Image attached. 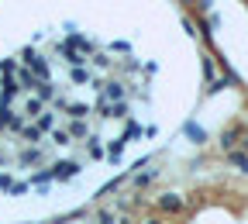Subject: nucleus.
Masks as SVG:
<instances>
[{
	"instance_id": "1",
	"label": "nucleus",
	"mask_w": 248,
	"mask_h": 224,
	"mask_svg": "<svg viewBox=\"0 0 248 224\" xmlns=\"http://www.w3.org/2000/svg\"><path fill=\"white\" fill-rule=\"evenodd\" d=\"M76 173H79V166H76V162H55V166L48 169V176H52V179H73Z\"/></svg>"
},
{
	"instance_id": "3",
	"label": "nucleus",
	"mask_w": 248,
	"mask_h": 224,
	"mask_svg": "<svg viewBox=\"0 0 248 224\" xmlns=\"http://www.w3.org/2000/svg\"><path fill=\"white\" fill-rule=\"evenodd\" d=\"M73 135H76V138H83V135H86V124H83V121H76V124H73Z\"/></svg>"
},
{
	"instance_id": "6",
	"label": "nucleus",
	"mask_w": 248,
	"mask_h": 224,
	"mask_svg": "<svg viewBox=\"0 0 248 224\" xmlns=\"http://www.w3.org/2000/svg\"><path fill=\"white\" fill-rule=\"evenodd\" d=\"M0 190H11V176L7 173H0Z\"/></svg>"
},
{
	"instance_id": "5",
	"label": "nucleus",
	"mask_w": 248,
	"mask_h": 224,
	"mask_svg": "<svg viewBox=\"0 0 248 224\" xmlns=\"http://www.w3.org/2000/svg\"><path fill=\"white\" fill-rule=\"evenodd\" d=\"M69 114H73V117H83V114H86V107H79V104H73V107H69Z\"/></svg>"
},
{
	"instance_id": "4",
	"label": "nucleus",
	"mask_w": 248,
	"mask_h": 224,
	"mask_svg": "<svg viewBox=\"0 0 248 224\" xmlns=\"http://www.w3.org/2000/svg\"><path fill=\"white\" fill-rule=\"evenodd\" d=\"M90 155H93V159H100V155H104V148H100L97 142H90Z\"/></svg>"
},
{
	"instance_id": "2",
	"label": "nucleus",
	"mask_w": 248,
	"mask_h": 224,
	"mask_svg": "<svg viewBox=\"0 0 248 224\" xmlns=\"http://www.w3.org/2000/svg\"><path fill=\"white\" fill-rule=\"evenodd\" d=\"M179 207H183L179 197H162V210H179Z\"/></svg>"
}]
</instances>
